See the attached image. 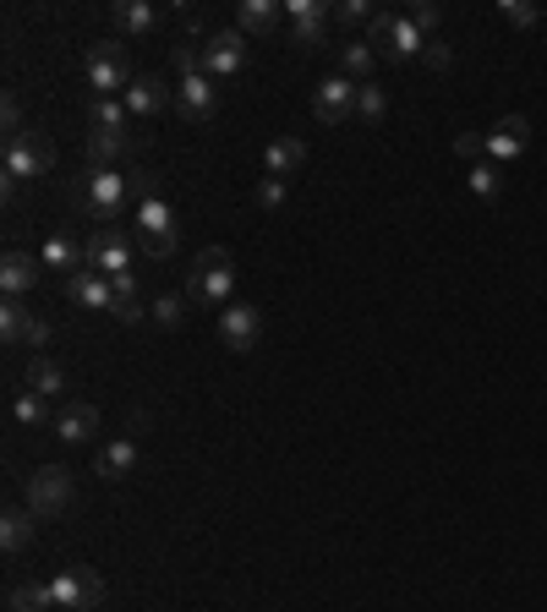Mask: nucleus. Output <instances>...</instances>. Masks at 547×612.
<instances>
[{
  "instance_id": "obj_30",
  "label": "nucleus",
  "mask_w": 547,
  "mask_h": 612,
  "mask_svg": "<svg viewBox=\"0 0 547 612\" xmlns=\"http://www.w3.org/2000/svg\"><path fill=\"white\" fill-rule=\"evenodd\" d=\"M56 607V590L45 579H17L7 590V612H50Z\"/></svg>"
},
{
  "instance_id": "obj_41",
  "label": "nucleus",
  "mask_w": 547,
  "mask_h": 612,
  "mask_svg": "<svg viewBox=\"0 0 547 612\" xmlns=\"http://www.w3.org/2000/svg\"><path fill=\"white\" fill-rule=\"evenodd\" d=\"M411 23H416L421 34H432V28L443 23V7H432V0H421V7H411Z\"/></svg>"
},
{
  "instance_id": "obj_40",
  "label": "nucleus",
  "mask_w": 547,
  "mask_h": 612,
  "mask_svg": "<svg viewBox=\"0 0 547 612\" xmlns=\"http://www.w3.org/2000/svg\"><path fill=\"white\" fill-rule=\"evenodd\" d=\"M0 127H7V137H23V132H28V127H23V99H17V94L0 99Z\"/></svg>"
},
{
  "instance_id": "obj_24",
  "label": "nucleus",
  "mask_w": 547,
  "mask_h": 612,
  "mask_svg": "<svg viewBox=\"0 0 547 612\" xmlns=\"http://www.w3.org/2000/svg\"><path fill=\"white\" fill-rule=\"evenodd\" d=\"M110 23L132 39H148V34H159V7H148V0H116Z\"/></svg>"
},
{
  "instance_id": "obj_7",
  "label": "nucleus",
  "mask_w": 547,
  "mask_h": 612,
  "mask_svg": "<svg viewBox=\"0 0 547 612\" xmlns=\"http://www.w3.org/2000/svg\"><path fill=\"white\" fill-rule=\"evenodd\" d=\"M367 45L383 56V61H416L427 50V34L411 23V17H394V12H378L367 23Z\"/></svg>"
},
{
  "instance_id": "obj_2",
  "label": "nucleus",
  "mask_w": 547,
  "mask_h": 612,
  "mask_svg": "<svg viewBox=\"0 0 547 612\" xmlns=\"http://www.w3.org/2000/svg\"><path fill=\"white\" fill-rule=\"evenodd\" d=\"M56 170V143L45 127H28L23 137H7V148H0V181H7V192H17L23 181H39Z\"/></svg>"
},
{
  "instance_id": "obj_28",
  "label": "nucleus",
  "mask_w": 547,
  "mask_h": 612,
  "mask_svg": "<svg viewBox=\"0 0 547 612\" xmlns=\"http://www.w3.org/2000/svg\"><path fill=\"white\" fill-rule=\"evenodd\" d=\"M334 50H340V77H350V83H372L378 50H372L367 39H340Z\"/></svg>"
},
{
  "instance_id": "obj_16",
  "label": "nucleus",
  "mask_w": 547,
  "mask_h": 612,
  "mask_svg": "<svg viewBox=\"0 0 547 612\" xmlns=\"http://www.w3.org/2000/svg\"><path fill=\"white\" fill-rule=\"evenodd\" d=\"M481 148H487V159H492V165L520 159V154L531 148V121H525V116H503V121L481 137Z\"/></svg>"
},
{
  "instance_id": "obj_43",
  "label": "nucleus",
  "mask_w": 547,
  "mask_h": 612,
  "mask_svg": "<svg viewBox=\"0 0 547 612\" xmlns=\"http://www.w3.org/2000/svg\"><path fill=\"white\" fill-rule=\"evenodd\" d=\"M454 154L471 159V154H487V148H481V137H454Z\"/></svg>"
},
{
  "instance_id": "obj_32",
  "label": "nucleus",
  "mask_w": 547,
  "mask_h": 612,
  "mask_svg": "<svg viewBox=\"0 0 547 612\" xmlns=\"http://www.w3.org/2000/svg\"><path fill=\"white\" fill-rule=\"evenodd\" d=\"M465 187H471V197H481V203H498V192H503V165H492V159L471 165Z\"/></svg>"
},
{
  "instance_id": "obj_35",
  "label": "nucleus",
  "mask_w": 547,
  "mask_h": 612,
  "mask_svg": "<svg viewBox=\"0 0 547 612\" xmlns=\"http://www.w3.org/2000/svg\"><path fill=\"white\" fill-rule=\"evenodd\" d=\"M148 317H154L159 328H181V323H187V290H181V296H159V301L148 307Z\"/></svg>"
},
{
  "instance_id": "obj_12",
  "label": "nucleus",
  "mask_w": 547,
  "mask_h": 612,
  "mask_svg": "<svg viewBox=\"0 0 547 612\" xmlns=\"http://www.w3.org/2000/svg\"><path fill=\"white\" fill-rule=\"evenodd\" d=\"M132 241H138V236H127L121 225L99 230L94 241H83V247H88V268H94V274H105V279L132 274Z\"/></svg>"
},
{
  "instance_id": "obj_3",
  "label": "nucleus",
  "mask_w": 547,
  "mask_h": 612,
  "mask_svg": "<svg viewBox=\"0 0 547 612\" xmlns=\"http://www.w3.org/2000/svg\"><path fill=\"white\" fill-rule=\"evenodd\" d=\"M132 236L138 247L154 257V263H170L176 247H181V225H176V208L159 197V192H143L138 197V219H132Z\"/></svg>"
},
{
  "instance_id": "obj_11",
  "label": "nucleus",
  "mask_w": 547,
  "mask_h": 612,
  "mask_svg": "<svg viewBox=\"0 0 547 612\" xmlns=\"http://www.w3.org/2000/svg\"><path fill=\"white\" fill-rule=\"evenodd\" d=\"M0 339H7V345H28L39 356V350H50V323L34 307L7 301V307H0Z\"/></svg>"
},
{
  "instance_id": "obj_8",
  "label": "nucleus",
  "mask_w": 547,
  "mask_h": 612,
  "mask_svg": "<svg viewBox=\"0 0 547 612\" xmlns=\"http://www.w3.org/2000/svg\"><path fill=\"white\" fill-rule=\"evenodd\" d=\"M247 56H252L247 34H241V28H219V34H209V39H203V77L230 83V77H241V72H247Z\"/></svg>"
},
{
  "instance_id": "obj_19",
  "label": "nucleus",
  "mask_w": 547,
  "mask_h": 612,
  "mask_svg": "<svg viewBox=\"0 0 547 612\" xmlns=\"http://www.w3.org/2000/svg\"><path fill=\"white\" fill-rule=\"evenodd\" d=\"M67 301L83 307V312H110V307H116V285H110L105 274H94V268H78V274L67 279Z\"/></svg>"
},
{
  "instance_id": "obj_21",
  "label": "nucleus",
  "mask_w": 547,
  "mask_h": 612,
  "mask_svg": "<svg viewBox=\"0 0 547 612\" xmlns=\"http://www.w3.org/2000/svg\"><path fill=\"white\" fill-rule=\"evenodd\" d=\"M39 263H45L50 274L72 279L78 268H88V247H78L67 230H56V236H45V247H39Z\"/></svg>"
},
{
  "instance_id": "obj_17",
  "label": "nucleus",
  "mask_w": 547,
  "mask_h": 612,
  "mask_svg": "<svg viewBox=\"0 0 547 612\" xmlns=\"http://www.w3.org/2000/svg\"><path fill=\"white\" fill-rule=\"evenodd\" d=\"M138 465H143V448H138V437H110V443L94 454V470H99V481H132V476H138Z\"/></svg>"
},
{
  "instance_id": "obj_26",
  "label": "nucleus",
  "mask_w": 547,
  "mask_h": 612,
  "mask_svg": "<svg viewBox=\"0 0 547 612\" xmlns=\"http://www.w3.org/2000/svg\"><path fill=\"white\" fill-rule=\"evenodd\" d=\"M34 519H39L34 508H7V514H0V547H7V557H17V552L34 547V536H39Z\"/></svg>"
},
{
  "instance_id": "obj_22",
  "label": "nucleus",
  "mask_w": 547,
  "mask_h": 612,
  "mask_svg": "<svg viewBox=\"0 0 547 612\" xmlns=\"http://www.w3.org/2000/svg\"><path fill=\"white\" fill-rule=\"evenodd\" d=\"M28 388L45 394V399H61V394H72V377L50 350H39V356H28Z\"/></svg>"
},
{
  "instance_id": "obj_29",
  "label": "nucleus",
  "mask_w": 547,
  "mask_h": 612,
  "mask_svg": "<svg viewBox=\"0 0 547 612\" xmlns=\"http://www.w3.org/2000/svg\"><path fill=\"white\" fill-rule=\"evenodd\" d=\"M132 159V132H88V165H121Z\"/></svg>"
},
{
  "instance_id": "obj_13",
  "label": "nucleus",
  "mask_w": 547,
  "mask_h": 612,
  "mask_svg": "<svg viewBox=\"0 0 547 612\" xmlns=\"http://www.w3.org/2000/svg\"><path fill=\"white\" fill-rule=\"evenodd\" d=\"M258 339H263V312L252 301H230L219 312V345L236 350V356H247V350H258Z\"/></svg>"
},
{
  "instance_id": "obj_27",
  "label": "nucleus",
  "mask_w": 547,
  "mask_h": 612,
  "mask_svg": "<svg viewBox=\"0 0 547 612\" xmlns=\"http://www.w3.org/2000/svg\"><path fill=\"white\" fill-rule=\"evenodd\" d=\"M94 432H99V410L83 405V399H72V405L56 416V437H61V443H88Z\"/></svg>"
},
{
  "instance_id": "obj_33",
  "label": "nucleus",
  "mask_w": 547,
  "mask_h": 612,
  "mask_svg": "<svg viewBox=\"0 0 547 612\" xmlns=\"http://www.w3.org/2000/svg\"><path fill=\"white\" fill-rule=\"evenodd\" d=\"M383 116H389V94H383V83H361V88H356V121L378 127Z\"/></svg>"
},
{
  "instance_id": "obj_9",
  "label": "nucleus",
  "mask_w": 547,
  "mask_h": 612,
  "mask_svg": "<svg viewBox=\"0 0 547 612\" xmlns=\"http://www.w3.org/2000/svg\"><path fill=\"white\" fill-rule=\"evenodd\" d=\"M50 590H56V607H61V612H99V601H105V579H99V568H88V563L61 568V574L50 579Z\"/></svg>"
},
{
  "instance_id": "obj_37",
  "label": "nucleus",
  "mask_w": 547,
  "mask_h": 612,
  "mask_svg": "<svg viewBox=\"0 0 547 612\" xmlns=\"http://www.w3.org/2000/svg\"><path fill=\"white\" fill-rule=\"evenodd\" d=\"M372 17H378L372 0H340V7H334V23L340 28H356V23H372Z\"/></svg>"
},
{
  "instance_id": "obj_34",
  "label": "nucleus",
  "mask_w": 547,
  "mask_h": 612,
  "mask_svg": "<svg viewBox=\"0 0 547 612\" xmlns=\"http://www.w3.org/2000/svg\"><path fill=\"white\" fill-rule=\"evenodd\" d=\"M12 416H17V427H45V421H56V416H50V399L34 394V388L12 399Z\"/></svg>"
},
{
  "instance_id": "obj_10",
  "label": "nucleus",
  "mask_w": 547,
  "mask_h": 612,
  "mask_svg": "<svg viewBox=\"0 0 547 612\" xmlns=\"http://www.w3.org/2000/svg\"><path fill=\"white\" fill-rule=\"evenodd\" d=\"M285 17H290V45H296L301 56L329 50V23H334V7H323V0H285Z\"/></svg>"
},
{
  "instance_id": "obj_39",
  "label": "nucleus",
  "mask_w": 547,
  "mask_h": 612,
  "mask_svg": "<svg viewBox=\"0 0 547 612\" xmlns=\"http://www.w3.org/2000/svg\"><path fill=\"white\" fill-rule=\"evenodd\" d=\"M170 67H176L181 77H198V72H203V45H176V50H170Z\"/></svg>"
},
{
  "instance_id": "obj_4",
  "label": "nucleus",
  "mask_w": 547,
  "mask_h": 612,
  "mask_svg": "<svg viewBox=\"0 0 547 612\" xmlns=\"http://www.w3.org/2000/svg\"><path fill=\"white\" fill-rule=\"evenodd\" d=\"M187 301H198V307H219V312L236 301V263H230L225 247L198 252V263L187 268Z\"/></svg>"
},
{
  "instance_id": "obj_38",
  "label": "nucleus",
  "mask_w": 547,
  "mask_h": 612,
  "mask_svg": "<svg viewBox=\"0 0 547 612\" xmlns=\"http://www.w3.org/2000/svg\"><path fill=\"white\" fill-rule=\"evenodd\" d=\"M252 203H258L263 214H280V208H285V181H274V176H263V181L252 187Z\"/></svg>"
},
{
  "instance_id": "obj_18",
  "label": "nucleus",
  "mask_w": 547,
  "mask_h": 612,
  "mask_svg": "<svg viewBox=\"0 0 547 612\" xmlns=\"http://www.w3.org/2000/svg\"><path fill=\"white\" fill-rule=\"evenodd\" d=\"M39 279H45V263L34 252H7L0 257V290H7V301H23Z\"/></svg>"
},
{
  "instance_id": "obj_14",
  "label": "nucleus",
  "mask_w": 547,
  "mask_h": 612,
  "mask_svg": "<svg viewBox=\"0 0 547 612\" xmlns=\"http://www.w3.org/2000/svg\"><path fill=\"white\" fill-rule=\"evenodd\" d=\"M356 88H361V83H350V77H323V83L312 88V116H318L323 127L356 121Z\"/></svg>"
},
{
  "instance_id": "obj_36",
  "label": "nucleus",
  "mask_w": 547,
  "mask_h": 612,
  "mask_svg": "<svg viewBox=\"0 0 547 612\" xmlns=\"http://www.w3.org/2000/svg\"><path fill=\"white\" fill-rule=\"evenodd\" d=\"M498 17H503L509 28H536V23H542V12L531 7V0H498Z\"/></svg>"
},
{
  "instance_id": "obj_5",
  "label": "nucleus",
  "mask_w": 547,
  "mask_h": 612,
  "mask_svg": "<svg viewBox=\"0 0 547 612\" xmlns=\"http://www.w3.org/2000/svg\"><path fill=\"white\" fill-rule=\"evenodd\" d=\"M83 77H88L94 99H127V88L138 83L132 56H127V45H121V39H99V45H88Z\"/></svg>"
},
{
  "instance_id": "obj_15",
  "label": "nucleus",
  "mask_w": 547,
  "mask_h": 612,
  "mask_svg": "<svg viewBox=\"0 0 547 612\" xmlns=\"http://www.w3.org/2000/svg\"><path fill=\"white\" fill-rule=\"evenodd\" d=\"M176 110L192 121V127H203V121H214V110H219V88H214V77H181L176 83Z\"/></svg>"
},
{
  "instance_id": "obj_20",
  "label": "nucleus",
  "mask_w": 547,
  "mask_h": 612,
  "mask_svg": "<svg viewBox=\"0 0 547 612\" xmlns=\"http://www.w3.org/2000/svg\"><path fill=\"white\" fill-rule=\"evenodd\" d=\"M170 105H176V88H165V77H138V83L127 88L132 121H154V116H165Z\"/></svg>"
},
{
  "instance_id": "obj_25",
  "label": "nucleus",
  "mask_w": 547,
  "mask_h": 612,
  "mask_svg": "<svg viewBox=\"0 0 547 612\" xmlns=\"http://www.w3.org/2000/svg\"><path fill=\"white\" fill-rule=\"evenodd\" d=\"M301 165H307V143H301L296 132H290V137H274L269 154H263V176H274V181H290Z\"/></svg>"
},
{
  "instance_id": "obj_31",
  "label": "nucleus",
  "mask_w": 547,
  "mask_h": 612,
  "mask_svg": "<svg viewBox=\"0 0 547 612\" xmlns=\"http://www.w3.org/2000/svg\"><path fill=\"white\" fill-rule=\"evenodd\" d=\"M88 121H94L99 132H132L127 99H94V105H88Z\"/></svg>"
},
{
  "instance_id": "obj_42",
  "label": "nucleus",
  "mask_w": 547,
  "mask_h": 612,
  "mask_svg": "<svg viewBox=\"0 0 547 612\" xmlns=\"http://www.w3.org/2000/svg\"><path fill=\"white\" fill-rule=\"evenodd\" d=\"M421 56H427V67H432V72H449V45L427 39V50H421Z\"/></svg>"
},
{
  "instance_id": "obj_6",
  "label": "nucleus",
  "mask_w": 547,
  "mask_h": 612,
  "mask_svg": "<svg viewBox=\"0 0 547 612\" xmlns=\"http://www.w3.org/2000/svg\"><path fill=\"white\" fill-rule=\"evenodd\" d=\"M78 497V476L67 465H39L28 481H23V508H34L39 519H61Z\"/></svg>"
},
{
  "instance_id": "obj_1",
  "label": "nucleus",
  "mask_w": 547,
  "mask_h": 612,
  "mask_svg": "<svg viewBox=\"0 0 547 612\" xmlns=\"http://www.w3.org/2000/svg\"><path fill=\"white\" fill-rule=\"evenodd\" d=\"M143 192H154V176L148 170H121V165H88V176L78 181V192H72V203L88 214V219H99V230H110L121 214H127V203L132 197H143Z\"/></svg>"
},
{
  "instance_id": "obj_23",
  "label": "nucleus",
  "mask_w": 547,
  "mask_h": 612,
  "mask_svg": "<svg viewBox=\"0 0 547 612\" xmlns=\"http://www.w3.org/2000/svg\"><path fill=\"white\" fill-rule=\"evenodd\" d=\"M280 17H285L280 0H241V7H236V28H241L247 39H269V34L280 28Z\"/></svg>"
}]
</instances>
